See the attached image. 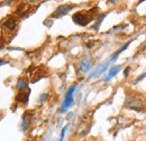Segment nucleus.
<instances>
[{"label": "nucleus", "mask_w": 146, "mask_h": 141, "mask_svg": "<svg viewBox=\"0 0 146 141\" xmlns=\"http://www.w3.org/2000/svg\"><path fill=\"white\" fill-rule=\"evenodd\" d=\"M74 91H75V85H73L68 90V92L65 94V98H64V102L61 106V113H65L68 111V109L73 105V103H74V100H73Z\"/></svg>", "instance_id": "obj_4"}, {"label": "nucleus", "mask_w": 146, "mask_h": 141, "mask_svg": "<svg viewBox=\"0 0 146 141\" xmlns=\"http://www.w3.org/2000/svg\"><path fill=\"white\" fill-rule=\"evenodd\" d=\"M92 66V62L91 59H88V58H84L80 62V65H79V70L82 73H88L89 70H91Z\"/></svg>", "instance_id": "obj_11"}, {"label": "nucleus", "mask_w": 146, "mask_h": 141, "mask_svg": "<svg viewBox=\"0 0 146 141\" xmlns=\"http://www.w3.org/2000/svg\"><path fill=\"white\" fill-rule=\"evenodd\" d=\"M26 141H33V140H26Z\"/></svg>", "instance_id": "obj_21"}, {"label": "nucleus", "mask_w": 146, "mask_h": 141, "mask_svg": "<svg viewBox=\"0 0 146 141\" xmlns=\"http://www.w3.org/2000/svg\"><path fill=\"white\" fill-rule=\"evenodd\" d=\"M17 88L19 91H25L28 88V81L25 77H20L17 81Z\"/></svg>", "instance_id": "obj_14"}, {"label": "nucleus", "mask_w": 146, "mask_h": 141, "mask_svg": "<svg viewBox=\"0 0 146 141\" xmlns=\"http://www.w3.org/2000/svg\"><path fill=\"white\" fill-rule=\"evenodd\" d=\"M29 94H31V88H28L25 91H19L15 98V101L17 103H20V104H24L26 105L28 103V100H29Z\"/></svg>", "instance_id": "obj_8"}, {"label": "nucleus", "mask_w": 146, "mask_h": 141, "mask_svg": "<svg viewBox=\"0 0 146 141\" xmlns=\"http://www.w3.org/2000/svg\"><path fill=\"white\" fill-rule=\"evenodd\" d=\"M125 106L130 109V110H135V111H141L142 106H143V101L136 96L133 95H127L126 100H125Z\"/></svg>", "instance_id": "obj_3"}, {"label": "nucleus", "mask_w": 146, "mask_h": 141, "mask_svg": "<svg viewBox=\"0 0 146 141\" xmlns=\"http://www.w3.org/2000/svg\"><path fill=\"white\" fill-rule=\"evenodd\" d=\"M32 118H33V112L32 111H26L23 114L21 118V131H27L31 122H32Z\"/></svg>", "instance_id": "obj_9"}, {"label": "nucleus", "mask_w": 146, "mask_h": 141, "mask_svg": "<svg viewBox=\"0 0 146 141\" xmlns=\"http://www.w3.org/2000/svg\"><path fill=\"white\" fill-rule=\"evenodd\" d=\"M3 47V40L2 39H0V49Z\"/></svg>", "instance_id": "obj_20"}, {"label": "nucleus", "mask_w": 146, "mask_h": 141, "mask_svg": "<svg viewBox=\"0 0 146 141\" xmlns=\"http://www.w3.org/2000/svg\"><path fill=\"white\" fill-rule=\"evenodd\" d=\"M68 128H69V125H65V127L62 129V132H61V137H60V140H58V141H63V140H64V137H65V132H66Z\"/></svg>", "instance_id": "obj_16"}, {"label": "nucleus", "mask_w": 146, "mask_h": 141, "mask_svg": "<svg viewBox=\"0 0 146 141\" xmlns=\"http://www.w3.org/2000/svg\"><path fill=\"white\" fill-rule=\"evenodd\" d=\"M6 64H8V61H5L3 58H0V66L1 65H6Z\"/></svg>", "instance_id": "obj_17"}, {"label": "nucleus", "mask_w": 146, "mask_h": 141, "mask_svg": "<svg viewBox=\"0 0 146 141\" xmlns=\"http://www.w3.org/2000/svg\"><path fill=\"white\" fill-rule=\"evenodd\" d=\"M31 76V82L32 83H36L37 81H39L40 78H44L47 76V70L44 66H37V67H33L29 73Z\"/></svg>", "instance_id": "obj_2"}, {"label": "nucleus", "mask_w": 146, "mask_h": 141, "mask_svg": "<svg viewBox=\"0 0 146 141\" xmlns=\"http://www.w3.org/2000/svg\"><path fill=\"white\" fill-rule=\"evenodd\" d=\"M129 72H130V67H127L126 70H124V75H125V76H128V74H129Z\"/></svg>", "instance_id": "obj_19"}, {"label": "nucleus", "mask_w": 146, "mask_h": 141, "mask_svg": "<svg viewBox=\"0 0 146 141\" xmlns=\"http://www.w3.org/2000/svg\"><path fill=\"white\" fill-rule=\"evenodd\" d=\"M73 8H74L73 5H62V6H58L56 8V10L52 14V17L60 18L62 17V16H65V15H68L72 10Z\"/></svg>", "instance_id": "obj_6"}, {"label": "nucleus", "mask_w": 146, "mask_h": 141, "mask_svg": "<svg viewBox=\"0 0 146 141\" xmlns=\"http://www.w3.org/2000/svg\"><path fill=\"white\" fill-rule=\"evenodd\" d=\"M120 69H121V65H116V66H112V67L109 70V73L107 74V76L104 78V82H109L112 77H115V76H116V75L119 73Z\"/></svg>", "instance_id": "obj_12"}, {"label": "nucleus", "mask_w": 146, "mask_h": 141, "mask_svg": "<svg viewBox=\"0 0 146 141\" xmlns=\"http://www.w3.org/2000/svg\"><path fill=\"white\" fill-rule=\"evenodd\" d=\"M145 77H146V74H143V75H141V76H139V77H138V78L136 80V82H139V81H142V80H144Z\"/></svg>", "instance_id": "obj_18"}, {"label": "nucleus", "mask_w": 146, "mask_h": 141, "mask_svg": "<svg viewBox=\"0 0 146 141\" xmlns=\"http://www.w3.org/2000/svg\"><path fill=\"white\" fill-rule=\"evenodd\" d=\"M130 43H131V40H129V42H127V43H126L125 45H123V46H121V47H120V48H119V49H118V51H117L116 53H115L113 55H112V56H111V57H110L108 62H109V63H113V62H115V61H116V59L118 58V56H119L120 54L123 53V52H124L125 49H127V47L129 46V44H130Z\"/></svg>", "instance_id": "obj_13"}, {"label": "nucleus", "mask_w": 146, "mask_h": 141, "mask_svg": "<svg viewBox=\"0 0 146 141\" xmlns=\"http://www.w3.org/2000/svg\"><path fill=\"white\" fill-rule=\"evenodd\" d=\"M32 13H33V10H32V6L31 5H28V3H20L17 7L16 11H15V17L26 18L28 17Z\"/></svg>", "instance_id": "obj_5"}, {"label": "nucleus", "mask_w": 146, "mask_h": 141, "mask_svg": "<svg viewBox=\"0 0 146 141\" xmlns=\"http://www.w3.org/2000/svg\"><path fill=\"white\" fill-rule=\"evenodd\" d=\"M108 65H109V62H106V63H101L100 65H98L94 70L92 72L91 74H90V78H93V77H96V76H98V75H101L104 72H106L107 69H108Z\"/></svg>", "instance_id": "obj_10"}, {"label": "nucleus", "mask_w": 146, "mask_h": 141, "mask_svg": "<svg viewBox=\"0 0 146 141\" xmlns=\"http://www.w3.org/2000/svg\"><path fill=\"white\" fill-rule=\"evenodd\" d=\"M105 17H106V14L100 15V16H99V18H97V22H96V25H94L92 28H93V29H98V28L100 27V25H101V21L105 19Z\"/></svg>", "instance_id": "obj_15"}, {"label": "nucleus", "mask_w": 146, "mask_h": 141, "mask_svg": "<svg viewBox=\"0 0 146 141\" xmlns=\"http://www.w3.org/2000/svg\"><path fill=\"white\" fill-rule=\"evenodd\" d=\"M17 25H18V20H17V18L15 17V16L7 17L3 20V22H2L3 28H6L9 32H14L17 28Z\"/></svg>", "instance_id": "obj_7"}, {"label": "nucleus", "mask_w": 146, "mask_h": 141, "mask_svg": "<svg viewBox=\"0 0 146 141\" xmlns=\"http://www.w3.org/2000/svg\"><path fill=\"white\" fill-rule=\"evenodd\" d=\"M98 10L97 7L94 8H91L89 10H81V11H78L75 13L72 16V20L74 21V24L79 25V26H87L91 22L94 18L97 17L96 16V11Z\"/></svg>", "instance_id": "obj_1"}]
</instances>
